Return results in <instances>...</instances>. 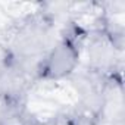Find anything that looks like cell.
Instances as JSON below:
<instances>
[{
	"mask_svg": "<svg viewBox=\"0 0 125 125\" xmlns=\"http://www.w3.org/2000/svg\"><path fill=\"white\" fill-rule=\"evenodd\" d=\"M77 44L63 37L56 46H53L38 65V72L44 78H62L69 75L78 63Z\"/></svg>",
	"mask_w": 125,
	"mask_h": 125,
	"instance_id": "6da1fadb",
	"label": "cell"
},
{
	"mask_svg": "<svg viewBox=\"0 0 125 125\" xmlns=\"http://www.w3.org/2000/svg\"><path fill=\"white\" fill-rule=\"evenodd\" d=\"M54 125H84V122H83V118L77 115H63L56 119Z\"/></svg>",
	"mask_w": 125,
	"mask_h": 125,
	"instance_id": "7a4b0ae2",
	"label": "cell"
}]
</instances>
